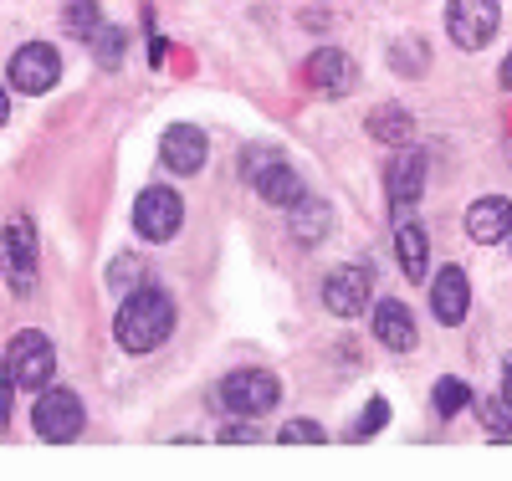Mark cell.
<instances>
[{"label":"cell","mask_w":512,"mask_h":481,"mask_svg":"<svg viewBox=\"0 0 512 481\" xmlns=\"http://www.w3.org/2000/svg\"><path fill=\"white\" fill-rule=\"evenodd\" d=\"M308 82L323 87V93H344V87L354 82V67L344 52H313L308 57Z\"/></svg>","instance_id":"cell-16"},{"label":"cell","mask_w":512,"mask_h":481,"mask_svg":"<svg viewBox=\"0 0 512 481\" xmlns=\"http://www.w3.org/2000/svg\"><path fill=\"white\" fill-rule=\"evenodd\" d=\"M277 395H282V384H277V374H267V369H236V374L221 384V405L236 410V415H262V410L277 405Z\"/></svg>","instance_id":"cell-5"},{"label":"cell","mask_w":512,"mask_h":481,"mask_svg":"<svg viewBox=\"0 0 512 481\" xmlns=\"http://www.w3.org/2000/svg\"><path fill=\"white\" fill-rule=\"evenodd\" d=\"M113 333L128 354H154V348L175 333V302H169V292H159V287L128 292L118 318H113Z\"/></svg>","instance_id":"cell-1"},{"label":"cell","mask_w":512,"mask_h":481,"mask_svg":"<svg viewBox=\"0 0 512 481\" xmlns=\"http://www.w3.org/2000/svg\"><path fill=\"white\" fill-rule=\"evenodd\" d=\"M6 369H11V379L26 384V389H47V384H52V369H57L52 338L36 333V328L16 333V338H11V354H6Z\"/></svg>","instance_id":"cell-3"},{"label":"cell","mask_w":512,"mask_h":481,"mask_svg":"<svg viewBox=\"0 0 512 481\" xmlns=\"http://www.w3.org/2000/svg\"><path fill=\"white\" fill-rule=\"evenodd\" d=\"M57 77H62V62L47 41H31V47H21L11 57V87L16 93H47Z\"/></svg>","instance_id":"cell-8"},{"label":"cell","mask_w":512,"mask_h":481,"mask_svg":"<svg viewBox=\"0 0 512 481\" xmlns=\"http://www.w3.org/2000/svg\"><path fill=\"white\" fill-rule=\"evenodd\" d=\"M180 221H185V200L175 190H164V185L144 190L139 205H134V231L144 241H169V236L180 231Z\"/></svg>","instance_id":"cell-6"},{"label":"cell","mask_w":512,"mask_h":481,"mask_svg":"<svg viewBox=\"0 0 512 481\" xmlns=\"http://www.w3.org/2000/svg\"><path fill=\"white\" fill-rule=\"evenodd\" d=\"M292 231H297V241H323L328 236V205L303 195L292 205Z\"/></svg>","instance_id":"cell-18"},{"label":"cell","mask_w":512,"mask_h":481,"mask_svg":"<svg viewBox=\"0 0 512 481\" xmlns=\"http://www.w3.org/2000/svg\"><path fill=\"white\" fill-rule=\"evenodd\" d=\"M0 420H11V369L0 364Z\"/></svg>","instance_id":"cell-26"},{"label":"cell","mask_w":512,"mask_h":481,"mask_svg":"<svg viewBox=\"0 0 512 481\" xmlns=\"http://www.w3.org/2000/svg\"><path fill=\"white\" fill-rule=\"evenodd\" d=\"M502 87L512 93V57H502Z\"/></svg>","instance_id":"cell-27"},{"label":"cell","mask_w":512,"mask_h":481,"mask_svg":"<svg viewBox=\"0 0 512 481\" xmlns=\"http://www.w3.org/2000/svg\"><path fill=\"white\" fill-rule=\"evenodd\" d=\"M502 395L512 400V369H507V379H502Z\"/></svg>","instance_id":"cell-29"},{"label":"cell","mask_w":512,"mask_h":481,"mask_svg":"<svg viewBox=\"0 0 512 481\" xmlns=\"http://www.w3.org/2000/svg\"><path fill=\"white\" fill-rule=\"evenodd\" d=\"M88 41H93V52H98L103 67H118V62H123V41H128V36H123L118 26H98Z\"/></svg>","instance_id":"cell-21"},{"label":"cell","mask_w":512,"mask_h":481,"mask_svg":"<svg viewBox=\"0 0 512 481\" xmlns=\"http://www.w3.org/2000/svg\"><path fill=\"white\" fill-rule=\"evenodd\" d=\"M431 313H436L446 328H456L466 313H472V282H466L461 267H446V272L436 277V287H431Z\"/></svg>","instance_id":"cell-10"},{"label":"cell","mask_w":512,"mask_h":481,"mask_svg":"<svg viewBox=\"0 0 512 481\" xmlns=\"http://www.w3.org/2000/svg\"><path fill=\"white\" fill-rule=\"evenodd\" d=\"M466 405H472V389H466L461 379H441V384H436V415H441V420L461 415Z\"/></svg>","instance_id":"cell-20"},{"label":"cell","mask_w":512,"mask_h":481,"mask_svg":"<svg viewBox=\"0 0 512 481\" xmlns=\"http://www.w3.org/2000/svg\"><path fill=\"white\" fill-rule=\"evenodd\" d=\"M390 425V405L384 400H369V410L359 415V425H354V441H364V435H374V430H384Z\"/></svg>","instance_id":"cell-23"},{"label":"cell","mask_w":512,"mask_h":481,"mask_svg":"<svg viewBox=\"0 0 512 481\" xmlns=\"http://www.w3.org/2000/svg\"><path fill=\"white\" fill-rule=\"evenodd\" d=\"M31 420H36L41 441H57V446H62V441H77L82 425H88V415H82V400L72 395V389H41Z\"/></svg>","instance_id":"cell-2"},{"label":"cell","mask_w":512,"mask_h":481,"mask_svg":"<svg viewBox=\"0 0 512 481\" xmlns=\"http://www.w3.org/2000/svg\"><path fill=\"white\" fill-rule=\"evenodd\" d=\"M482 420H487V430H492V435H497V430L507 435V430H512V400H507V395L487 400V405H482Z\"/></svg>","instance_id":"cell-24"},{"label":"cell","mask_w":512,"mask_h":481,"mask_svg":"<svg viewBox=\"0 0 512 481\" xmlns=\"http://www.w3.org/2000/svg\"><path fill=\"white\" fill-rule=\"evenodd\" d=\"M103 21H98V6H93V0H72V6H67V31L72 36H93Z\"/></svg>","instance_id":"cell-22"},{"label":"cell","mask_w":512,"mask_h":481,"mask_svg":"<svg viewBox=\"0 0 512 481\" xmlns=\"http://www.w3.org/2000/svg\"><path fill=\"white\" fill-rule=\"evenodd\" d=\"M205 154H210V144H205L200 128H190V123H175L164 134V164L175 169V174H195L205 164Z\"/></svg>","instance_id":"cell-13"},{"label":"cell","mask_w":512,"mask_h":481,"mask_svg":"<svg viewBox=\"0 0 512 481\" xmlns=\"http://www.w3.org/2000/svg\"><path fill=\"white\" fill-rule=\"evenodd\" d=\"M420 190H425V159L405 149V154L390 164V205H395L400 221L410 215V205L420 200Z\"/></svg>","instance_id":"cell-14"},{"label":"cell","mask_w":512,"mask_h":481,"mask_svg":"<svg viewBox=\"0 0 512 481\" xmlns=\"http://www.w3.org/2000/svg\"><path fill=\"white\" fill-rule=\"evenodd\" d=\"M446 31L461 52H482L497 36V0H446Z\"/></svg>","instance_id":"cell-4"},{"label":"cell","mask_w":512,"mask_h":481,"mask_svg":"<svg viewBox=\"0 0 512 481\" xmlns=\"http://www.w3.org/2000/svg\"><path fill=\"white\" fill-rule=\"evenodd\" d=\"M0 267H6L16 292L36 287V231H31V221H11L0 231Z\"/></svg>","instance_id":"cell-7"},{"label":"cell","mask_w":512,"mask_h":481,"mask_svg":"<svg viewBox=\"0 0 512 481\" xmlns=\"http://www.w3.org/2000/svg\"><path fill=\"white\" fill-rule=\"evenodd\" d=\"M395 251H400V267L410 282L425 277V267H431V241H425V231L415 221H400V236H395Z\"/></svg>","instance_id":"cell-17"},{"label":"cell","mask_w":512,"mask_h":481,"mask_svg":"<svg viewBox=\"0 0 512 481\" xmlns=\"http://www.w3.org/2000/svg\"><path fill=\"white\" fill-rule=\"evenodd\" d=\"M251 185H256V195H262L267 205H297L303 200V180H297V169H287L282 159H272Z\"/></svg>","instance_id":"cell-15"},{"label":"cell","mask_w":512,"mask_h":481,"mask_svg":"<svg viewBox=\"0 0 512 481\" xmlns=\"http://www.w3.org/2000/svg\"><path fill=\"white\" fill-rule=\"evenodd\" d=\"M6 113H11V98H6V87H0V123H6Z\"/></svg>","instance_id":"cell-28"},{"label":"cell","mask_w":512,"mask_h":481,"mask_svg":"<svg viewBox=\"0 0 512 481\" xmlns=\"http://www.w3.org/2000/svg\"><path fill=\"white\" fill-rule=\"evenodd\" d=\"M277 441H282V446H297V441H308V446H318V441H323V430H318L313 420H292V425H287V430L277 435Z\"/></svg>","instance_id":"cell-25"},{"label":"cell","mask_w":512,"mask_h":481,"mask_svg":"<svg viewBox=\"0 0 512 481\" xmlns=\"http://www.w3.org/2000/svg\"><path fill=\"white\" fill-rule=\"evenodd\" d=\"M369 267H338V272H328V282H323V302H328V313H338V318H359L364 313V302H374L369 297Z\"/></svg>","instance_id":"cell-9"},{"label":"cell","mask_w":512,"mask_h":481,"mask_svg":"<svg viewBox=\"0 0 512 481\" xmlns=\"http://www.w3.org/2000/svg\"><path fill=\"white\" fill-rule=\"evenodd\" d=\"M369 128L384 139V144H410L415 139V128H410V118L405 113H395V108H384V113H374L369 118Z\"/></svg>","instance_id":"cell-19"},{"label":"cell","mask_w":512,"mask_h":481,"mask_svg":"<svg viewBox=\"0 0 512 481\" xmlns=\"http://www.w3.org/2000/svg\"><path fill=\"white\" fill-rule=\"evenodd\" d=\"M374 338L384 348H395V354H410V348H415V318H410L405 302H395V297L379 302V308H374Z\"/></svg>","instance_id":"cell-12"},{"label":"cell","mask_w":512,"mask_h":481,"mask_svg":"<svg viewBox=\"0 0 512 481\" xmlns=\"http://www.w3.org/2000/svg\"><path fill=\"white\" fill-rule=\"evenodd\" d=\"M466 231H472V241H482V246H497L502 236H512V200H502V195L477 200L472 210H466Z\"/></svg>","instance_id":"cell-11"}]
</instances>
